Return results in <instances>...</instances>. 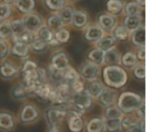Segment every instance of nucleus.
Listing matches in <instances>:
<instances>
[{
    "mask_svg": "<svg viewBox=\"0 0 146 132\" xmlns=\"http://www.w3.org/2000/svg\"><path fill=\"white\" fill-rule=\"evenodd\" d=\"M51 67L60 72H63L69 67V61L64 52H59L53 55L51 59Z\"/></svg>",
    "mask_w": 146,
    "mask_h": 132,
    "instance_id": "obj_9",
    "label": "nucleus"
},
{
    "mask_svg": "<svg viewBox=\"0 0 146 132\" xmlns=\"http://www.w3.org/2000/svg\"><path fill=\"white\" fill-rule=\"evenodd\" d=\"M36 37H37L36 32H31L28 30H25L20 35L13 36L12 38H13L14 43H22V44H25L30 46V44L36 38Z\"/></svg>",
    "mask_w": 146,
    "mask_h": 132,
    "instance_id": "obj_18",
    "label": "nucleus"
},
{
    "mask_svg": "<svg viewBox=\"0 0 146 132\" xmlns=\"http://www.w3.org/2000/svg\"><path fill=\"white\" fill-rule=\"evenodd\" d=\"M67 115V112L63 108H53L46 111L45 119L50 128H58Z\"/></svg>",
    "mask_w": 146,
    "mask_h": 132,
    "instance_id": "obj_4",
    "label": "nucleus"
},
{
    "mask_svg": "<svg viewBox=\"0 0 146 132\" xmlns=\"http://www.w3.org/2000/svg\"><path fill=\"white\" fill-rule=\"evenodd\" d=\"M127 132H145V131H143V130H141L140 128H139L137 125L133 128V129H132V130H130L129 131Z\"/></svg>",
    "mask_w": 146,
    "mask_h": 132,
    "instance_id": "obj_52",
    "label": "nucleus"
},
{
    "mask_svg": "<svg viewBox=\"0 0 146 132\" xmlns=\"http://www.w3.org/2000/svg\"><path fill=\"white\" fill-rule=\"evenodd\" d=\"M145 100L138 94L133 92H123L118 101L117 107L123 114H131L137 110Z\"/></svg>",
    "mask_w": 146,
    "mask_h": 132,
    "instance_id": "obj_2",
    "label": "nucleus"
},
{
    "mask_svg": "<svg viewBox=\"0 0 146 132\" xmlns=\"http://www.w3.org/2000/svg\"><path fill=\"white\" fill-rule=\"evenodd\" d=\"M46 46H47L46 43H44V41L39 39L38 37H36V38L33 41V43L30 44L29 47H31V49L35 52H41L45 50Z\"/></svg>",
    "mask_w": 146,
    "mask_h": 132,
    "instance_id": "obj_43",
    "label": "nucleus"
},
{
    "mask_svg": "<svg viewBox=\"0 0 146 132\" xmlns=\"http://www.w3.org/2000/svg\"><path fill=\"white\" fill-rule=\"evenodd\" d=\"M15 3L19 11L24 14L30 13L35 6L34 0H15Z\"/></svg>",
    "mask_w": 146,
    "mask_h": 132,
    "instance_id": "obj_26",
    "label": "nucleus"
},
{
    "mask_svg": "<svg viewBox=\"0 0 146 132\" xmlns=\"http://www.w3.org/2000/svg\"><path fill=\"white\" fill-rule=\"evenodd\" d=\"M104 51H102L98 48H95L90 51V53L88 55V58L91 62H92L98 66H100V65L104 64Z\"/></svg>",
    "mask_w": 146,
    "mask_h": 132,
    "instance_id": "obj_29",
    "label": "nucleus"
},
{
    "mask_svg": "<svg viewBox=\"0 0 146 132\" xmlns=\"http://www.w3.org/2000/svg\"><path fill=\"white\" fill-rule=\"evenodd\" d=\"M22 20H23L26 30H28L31 32H36L43 26L42 19L39 17V15L36 14L28 13L25 15Z\"/></svg>",
    "mask_w": 146,
    "mask_h": 132,
    "instance_id": "obj_7",
    "label": "nucleus"
},
{
    "mask_svg": "<svg viewBox=\"0 0 146 132\" xmlns=\"http://www.w3.org/2000/svg\"><path fill=\"white\" fill-rule=\"evenodd\" d=\"M80 75L83 79L88 81L96 80L100 73V67L99 66L89 61L85 63L80 70Z\"/></svg>",
    "mask_w": 146,
    "mask_h": 132,
    "instance_id": "obj_6",
    "label": "nucleus"
},
{
    "mask_svg": "<svg viewBox=\"0 0 146 132\" xmlns=\"http://www.w3.org/2000/svg\"><path fill=\"white\" fill-rule=\"evenodd\" d=\"M70 87H71V90H72L73 93H79V92H81V91H83L85 90V84L80 80V79L79 80L74 82L73 84H71Z\"/></svg>",
    "mask_w": 146,
    "mask_h": 132,
    "instance_id": "obj_48",
    "label": "nucleus"
},
{
    "mask_svg": "<svg viewBox=\"0 0 146 132\" xmlns=\"http://www.w3.org/2000/svg\"><path fill=\"white\" fill-rule=\"evenodd\" d=\"M38 116V113L35 107L32 105L25 106L20 114V119L23 123H30L34 121Z\"/></svg>",
    "mask_w": 146,
    "mask_h": 132,
    "instance_id": "obj_14",
    "label": "nucleus"
},
{
    "mask_svg": "<svg viewBox=\"0 0 146 132\" xmlns=\"http://www.w3.org/2000/svg\"><path fill=\"white\" fill-rule=\"evenodd\" d=\"M36 35L39 39H41L47 44H50V42L55 38L53 32L47 26H42L36 32Z\"/></svg>",
    "mask_w": 146,
    "mask_h": 132,
    "instance_id": "obj_24",
    "label": "nucleus"
},
{
    "mask_svg": "<svg viewBox=\"0 0 146 132\" xmlns=\"http://www.w3.org/2000/svg\"><path fill=\"white\" fill-rule=\"evenodd\" d=\"M30 93H32V91L27 87H26L23 84H18V85L15 86L14 89L12 90V95L16 99L25 98Z\"/></svg>",
    "mask_w": 146,
    "mask_h": 132,
    "instance_id": "obj_34",
    "label": "nucleus"
},
{
    "mask_svg": "<svg viewBox=\"0 0 146 132\" xmlns=\"http://www.w3.org/2000/svg\"><path fill=\"white\" fill-rule=\"evenodd\" d=\"M13 37V32L9 21H3L0 23V38L3 40L8 39Z\"/></svg>",
    "mask_w": 146,
    "mask_h": 132,
    "instance_id": "obj_40",
    "label": "nucleus"
},
{
    "mask_svg": "<svg viewBox=\"0 0 146 132\" xmlns=\"http://www.w3.org/2000/svg\"><path fill=\"white\" fill-rule=\"evenodd\" d=\"M4 3H7V4H9L11 5L12 3H14L15 2V0H3Z\"/></svg>",
    "mask_w": 146,
    "mask_h": 132,
    "instance_id": "obj_54",
    "label": "nucleus"
},
{
    "mask_svg": "<svg viewBox=\"0 0 146 132\" xmlns=\"http://www.w3.org/2000/svg\"><path fill=\"white\" fill-rule=\"evenodd\" d=\"M97 99L98 100L99 103L105 108L114 105L116 99V91L113 89L104 87Z\"/></svg>",
    "mask_w": 146,
    "mask_h": 132,
    "instance_id": "obj_8",
    "label": "nucleus"
},
{
    "mask_svg": "<svg viewBox=\"0 0 146 132\" xmlns=\"http://www.w3.org/2000/svg\"><path fill=\"white\" fill-rule=\"evenodd\" d=\"M11 51L15 55L21 58H24L28 54L29 46L22 43H14Z\"/></svg>",
    "mask_w": 146,
    "mask_h": 132,
    "instance_id": "obj_32",
    "label": "nucleus"
},
{
    "mask_svg": "<svg viewBox=\"0 0 146 132\" xmlns=\"http://www.w3.org/2000/svg\"><path fill=\"white\" fill-rule=\"evenodd\" d=\"M69 37H70L69 32L64 27H62V28L58 29L54 33V38L58 41L59 44L67 43L68 41V39H69Z\"/></svg>",
    "mask_w": 146,
    "mask_h": 132,
    "instance_id": "obj_41",
    "label": "nucleus"
},
{
    "mask_svg": "<svg viewBox=\"0 0 146 132\" xmlns=\"http://www.w3.org/2000/svg\"><path fill=\"white\" fill-rule=\"evenodd\" d=\"M34 94H36L40 99L42 100H50L53 97V94H54V88H52L50 84L44 83L43 84H41L40 86H38V88H36L33 91Z\"/></svg>",
    "mask_w": 146,
    "mask_h": 132,
    "instance_id": "obj_15",
    "label": "nucleus"
},
{
    "mask_svg": "<svg viewBox=\"0 0 146 132\" xmlns=\"http://www.w3.org/2000/svg\"><path fill=\"white\" fill-rule=\"evenodd\" d=\"M9 24L13 32V36L20 35L21 32H23L26 30L22 19H15L9 21Z\"/></svg>",
    "mask_w": 146,
    "mask_h": 132,
    "instance_id": "obj_39",
    "label": "nucleus"
},
{
    "mask_svg": "<svg viewBox=\"0 0 146 132\" xmlns=\"http://www.w3.org/2000/svg\"><path fill=\"white\" fill-rule=\"evenodd\" d=\"M49 132H59L58 128H50Z\"/></svg>",
    "mask_w": 146,
    "mask_h": 132,
    "instance_id": "obj_55",
    "label": "nucleus"
},
{
    "mask_svg": "<svg viewBox=\"0 0 146 132\" xmlns=\"http://www.w3.org/2000/svg\"><path fill=\"white\" fill-rule=\"evenodd\" d=\"M132 43L138 47H145V27L141 26L132 32Z\"/></svg>",
    "mask_w": 146,
    "mask_h": 132,
    "instance_id": "obj_17",
    "label": "nucleus"
},
{
    "mask_svg": "<svg viewBox=\"0 0 146 132\" xmlns=\"http://www.w3.org/2000/svg\"><path fill=\"white\" fill-rule=\"evenodd\" d=\"M98 26L104 32H111L117 26V19L110 14H103L98 18Z\"/></svg>",
    "mask_w": 146,
    "mask_h": 132,
    "instance_id": "obj_10",
    "label": "nucleus"
},
{
    "mask_svg": "<svg viewBox=\"0 0 146 132\" xmlns=\"http://www.w3.org/2000/svg\"><path fill=\"white\" fill-rule=\"evenodd\" d=\"M144 8L139 6L136 2H128L124 6V11L127 15H141Z\"/></svg>",
    "mask_w": 146,
    "mask_h": 132,
    "instance_id": "obj_30",
    "label": "nucleus"
},
{
    "mask_svg": "<svg viewBox=\"0 0 146 132\" xmlns=\"http://www.w3.org/2000/svg\"><path fill=\"white\" fill-rule=\"evenodd\" d=\"M121 63L126 67L132 68V67H134L137 65L138 59H137V56H136V55L134 53L127 52L121 58Z\"/></svg>",
    "mask_w": 146,
    "mask_h": 132,
    "instance_id": "obj_28",
    "label": "nucleus"
},
{
    "mask_svg": "<svg viewBox=\"0 0 146 132\" xmlns=\"http://www.w3.org/2000/svg\"><path fill=\"white\" fill-rule=\"evenodd\" d=\"M105 32L98 25H90L86 28L85 38L90 42H97L104 36Z\"/></svg>",
    "mask_w": 146,
    "mask_h": 132,
    "instance_id": "obj_11",
    "label": "nucleus"
},
{
    "mask_svg": "<svg viewBox=\"0 0 146 132\" xmlns=\"http://www.w3.org/2000/svg\"><path fill=\"white\" fill-rule=\"evenodd\" d=\"M136 3L142 8H145V0H136Z\"/></svg>",
    "mask_w": 146,
    "mask_h": 132,
    "instance_id": "obj_53",
    "label": "nucleus"
},
{
    "mask_svg": "<svg viewBox=\"0 0 146 132\" xmlns=\"http://www.w3.org/2000/svg\"><path fill=\"white\" fill-rule=\"evenodd\" d=\"M144 19L142 15H127L124 19L123 26L129 32H133L139 27L143 26Z\"/></svg>",
    "mask_w": 146,
    "mask_h": 132,
    "instance_id": "obj_12",
    "label": "nucleus"
},
{
    "mask_svg": "<svg viewBox=\"0 0 146 132\" xmlns=\"http://www.w3.org/2000/svg\"><path fill=\"white\" fill-rule=\"evenodd\" d=\"M87 132H104L105 131L104 120L101 118H93L86 125Z\"/></svg>",
    "mask_w": 146,
    "mask_h": 132,
    "instance_id": "obj_23",
    "label": "nucleus"
},
{
    "mask_svg": "<svg viewBox=\"0 0 146 132\" xmlns=\"http://www.w3.org/2000/svg\"><path fill=\"white\" fill-rule=\"evenodd\" d=\"M105 119H121L123 117V113L116 105H111L106 108L104 111Z\"/></svg>",
    "mask_w": 146,
    "mask_h": 132,
    "instance_id": "obj_35",
    "label": "nucleus"
},
{
    "mask_svg": "<svg viewBox=\"0 0 146 132\" xmlns=\"http://www.w3.org/2000/svg\"><path fill=\"white\" fill-rule=\"evenodd\" d=\"M134 76L139 79H144L145 77V62L137 64L133 69Z\"/></svg>",
    "mask_w": 146,
    "mask_h": 132,
    "instance_id": "obj_45",
    "label": "nucleus"
},
{
    "mask_svg": "<svg viewBox=\"0 0 146 132\" xmlns=\"http://www.w3.org/2000/svg\"><path fill=\"white\" fill-rule=\"evenodd\" d=\"M9 53V45L8 44L3 40L0 39V59H3Z\"/></svg>",
    "mask_w": 146,
    "mask_h": 132,
    "instance_id": "obj_49",
    "label": "nucleus"
},
{
    "mask_svg": "<svg viewBox=\"0 0 146 132\" xmlns=\"http://www.w3.org/2000/svg\"><path fill=\"white\" fill-rule=\"evenodd\" d=\"M46 5L52 10H60L65 4V0H45Z\"/></svg>",
    "mask_w": 146,
    "mask_h": 132,
    "instance_id": "obj_46",
    "label": "nucleus"
},
{
    "mask_svg": "<svg viewBox=\"0 0 146 132\" xmlns=\"http://www.w3.org/2000/svg\"><path fill=\"white\" fill-rule=\"evenodd\" d=\"M137 59L139 60V61H142L143 62L145 61V47H140L137 52Z\"/></svg>",
    "mask_w": 146,
    "mask_h": 132,
    "instance_id": "obj_51",
    "label": "nucleus"
},
{
    "mask_svg": "<svg viewBox=\"0 0 146 132\" xmlns=\"http://www.w3.org/2000/svg\"><path fill=\"white\" fill-rule=\"evenodd\" d=\"M104 84L98 81V80H92V81H89V84L86 86V90L87 91V93L92 97V98H98V96L100 95V93L102 92V90H104Z\"/></svg>",
    "mask_w": 146,
    "mask_h": 132,
    "instance_id": "obj_21",
    "label": "nucleus"
},
{
    "mask_svg": "<svg viewBox=\"0 0 146 132\" xmlns=\"http://www.w3.org/2000/svg\"><path fill=\"white\" fill-rule=\"evenodd\" d=\"M113 38L115 40L118 41H124L127 40L129 37V32L127 30V28L123 26V25H120V26H116L114 29H113Z\"/></svg>",
    "mask_w": 146,
    "mask_h": 132,
    "instance_id": "obj_31",
    "label": "nucleus"
},
{
    "mask_svg": "<svg viewBox=\"0 0 146 132\" xmlns=\"http://www.w3.org/2000/svg\"><path fill=\"white\" fill-rule=\"evenodd\" d=\"M84 120L81 116L71 115L68 119V128L72 132H81L84 128Z\"/></svg>",
    "mask_w": 146,
    "mask_h": 132,
    "instance_id": "obj_22",
    "label": "nucleus"
},
{
    "mask_svg": "<svg viewBox=\"0 0 146 132\" xmlns=\"http://www.w3.org/2000/svg\"><path fill=\"white\" fill-rule=\"evenodd\" d=\"M115 45V39L112 35H104L96 42V48H98L104 52L110 50Z\"/></svg>",
    "mask_w": 146,
    "mask_h": 132,
    "instance_id": "obj_16",
    "label": "nucleus"
},
{
    "mask_svg": "<svg viewBox=\"0 0 146 132\" xmlns=\"http://www.w3.org/2000/svg\"><path fill=\"white\" fill-rule=\"evenodd\" d=\"M62 26H63V23L62 22L58 15H53L47 19V26L52 32L57 31L58 29L62 28Z\"/></svg>",
    "mask_w": 146,
    "mask_h": 132,
    "instance_id": "obj_38",
    "label": "nucleus"
},
{
    "mask_svg": "<svg viewBox=\"0 0 146 132\" xmlns=\"http://www.w3.org/2000/svg\"><path fill=\"white\" fill-rule=\"evenodd\" d=\"M18 73V68L10 62H4L0 65V75L5 79L14 78Z\"/></svg>",
    "mask_w": 146,
    "mask_h": 132,
    "instance_id": "obj_20",
    "label": "nucleus"
},
{
    "mask_svg": "<svg viewBox=\"0 0 146 132\" xmlns=\"http://www.w3.org/2000/svg\"><path fill=\"white\" fill-rule=\"evenodd\" d=\"M74 11V8L70 5L63 6L60 9V13L58 15H59V17H60V19L63 24H68V23L72 22Z\"/></svg>",
    "mask_w": 146,
    "mask_h": 132,
    "instance_id": "obj_27",
    "label": "nucleus"
},
{
    "mask_svg": "<svg viewBox=\"0 0 146 132\" xmlns=\"http://www.w3.org/2000/svg\"><path fill=\"white\" fill-rule=\"evenodd\" d=\"M12 13V8L11 5L1 3H0V20H5L7 19Z\"/></svg>",
    "mask_w": 146,
    "mask_h": 132,
    "instance_id": "obj_44",
    "label": "nucleus"
},
{
    "mask_svg": "<svg viewBox=\"0 0 146 132\" xmlns=\"http://www.w3.org/2000/svg\"><path fill=\"white\" fill-rule=\"evenodd\" d=\"M80 78V76L78 72L70 66L62 72V82L67 83L68 84H71L74 82L79 80Z\"/></svg>",
    "mask_w": 146,
    "mask_h": 132,
    "instance_id": "obj_25",
    "label": "nucleus"
},
{
    "mask_svg": "<svg viewBox=\"0 0 146 132\" xmlns=\"http://www.w3.org/2000/svg\"><path fill=\"white\" fill-rule=\"evenodd\" d=\"M38 69V66L37 64L33 61H27L24 62L23 66H22V69L21 72L22 73H30V72H33L35 70Z\"/></svg>",
    "mask_w": 146,
    "mask_h": 132,
    "instance_id": "obj_47",
    "label": "nucleus"
},
{
    "mask_svg": "<svg viewBox=\"0 0 146 132\" xmlns=\"http://www.w3.org/2000/svg\"><path fill=\"white\" fill-rule=\"evenodd\" d=\"M124 7L123 3L121 0H109L107 2V9L111 15H116L121 13Z\"/></svg>",
    "mask_w": 146,
    "mask_h": 132,
    "instance_id": "obj_37",
    "label": "nucleus"
},
{
    "mask_svg": "<svg viewBox=\"0 0 146 132\" xmlns=\"http://www.w3.org/2000/svg\"><path fill=\"white\" fill-rule=\"evenodd\" d=\"M103 77L105 84L115 89L123 87L127 82V73L120 66H107L104 68Z\"/></svg>",
    "mask_w": 146,
    "mask_h": 132,
    "instance_id": "obj_1",
    "label": "nucleus"
},
{
    "mask_svg": "<svg viewBox=\"0 0 146 132\" xmlns=\"http://www.w3.org/2000/svg\"><path fill=\"white\" fill-rule=\"evenodd\" d=\"M104 120V127L105 131L109 132H115L119 131L121 128V119H105Z\"/></svg>",
    "mask_w": 146,
    "mask_h": 132,
    "instance_id": "obj_36",
    "label": "nucleus"
},
{
    "mask_svg": "<svg viewBox=\"0 0 146 132\" xmlns=\"http://www.w3.org/2000/svg\"><path fill=\"white\" fill-rule=\"evenodd\" d=\"M14 127V119L9 114L0 113V128L9 131Z\"/></svg>",
    "mask_w": 146,
    "mask_h": 132,
    "instance_id": "obj_33",
    "label": "nucleus"
},
{
    "mask_svg": "<svg viewBox=\"0 0 146 132\" xmlns=\"http://www.w3.org/2000/svg\"><path fill=\"white\" fill-rule=\"evenodd\" d=\"M135 113H136V114H137V116H138V118L139 119H145V101L137 108Z\"/></svg>",
    "mask_w": 146,
    "mask_h": 132,
    "instance_id": "obj_50",
    "label": "nucleus"
},
{
    "mask_svg": "<svg viewBox=\"0 0 146 132\" xmlns=\"http://www.w3.org/2000/svg\"><path fill=\"white\" fill-rule=\"evenodd\" d=\"M71 1H72V0H71Z\"/></svg>",
    "mask_w": 146,
    "mask_h": 132,
    "instance_id": "obj_56",
    "label": "nucleus"
},
{
    "mask_svg": "<svg viewBox=\"0 0 146 132\" xmlns=\"http://www.w3.org/2000/svg\"><path fill=\"white\" fill-rule=\"evenodd\" d=\"M88 21V17L86 12L82 10H74L72 22L74 26L77 28H83L86 26Z\"/></svg>",
    "mask_w": 146,
    "mask_h": 132,
    "instance_id": "obj_19",
    "label": "nucleus"
},
{
    "mask_svg": "<svg viewBox=\"0 0 146 132\" xmlns=\"http://www.w3.org/2000/svg\"><path fill=\"white\" fill-rule=\"evenodd\" d=\"M72 90L70 84L62 82L59 83L58 85L54 89V94L51 101L57 105H62L70 100Z\"/></svg>",
    "mask_w": 146,
    "mask_h": 132,
    "instance_id": "obj_3",
    "label": "nucleus"
},
{
    "mask_svg": "<svg viewBox=\"0 0 146 132\" xmlns=\"http://www.w3.org/2000/svg\"><path fill=\"white\" fill-rule=\"evenodd\" d=\"M137 120L132 117H122L121 121V128L126 131H129L137 125Z\"/></svg>",
    "mask_w": 146,
    "mask_h": 132,
    "instance_id": "obj_42",
    "label": "nucleus"
},
{
    "mask_svg": "<svg viewBox=\"0 0 146 132\" xmlns=\"http://www.w3.org/2000/svg\"><path fill=\"white\" fill-rule=\"evenodd\" d=\"M92 97L87 93L86 90L79 93H74L70 98V102L82 112L89 109L92 105Z\"/></svg>",
    "mask_w": 146,
    "mask_h": 132,
    "instance_id": "obj_5",
    "label": "nucleus"
},
{
    "mask_svg": "<svg viewBox=\"0 0 146 132\" xmlns=\"http://www.w3.org/2000/svg\"><path fill=\"white\" fill-rule=\"evenodd\" d=\"M121 54L115 47L104 52V64L107 66H118L121 63Z\"/></svg>",
    "mask_w": 146,
    "mask_h": 132,
    "instance_id": "obj_13",
    "label": "nucleus"
}]
</instances>
